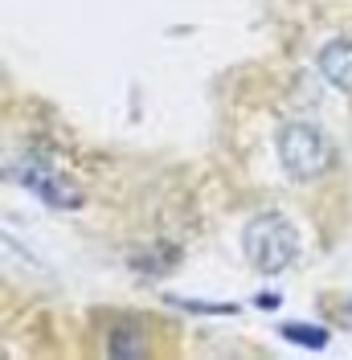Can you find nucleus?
I'll return each instance as SVG.
<instances>
[{"mask_svg":"<svg viewBox=\"0 0 352 360\" xmlns=\"http://www.w3.org/2000/svg\"><path fill=\"white\" fill-rule=\"evenodd\" d=\"M242 250L250 258V266L263 270V274H279L295 262L299 254V238H295V225L279 217V213H258L250 217L242 229Z\"/></svg>","mask_w":352,"mask_h":360,"instance_id":"obj_1","label":"nucleus"},{"mask_svg":"<svg viewBox=\"0 0 352 360\" xmlns=\"http://www.w3.org/2000/svg\"><path fill=\"white\" fill-rule=\"evenodd\" d=\"M275 148H279V164L287 168L291 180H315L332 168L328 139L311 123H287V127H279Z\"/></svg>","mask_w":352,"mask_h":360,"instance_id":"obj_2","label":"nucleus"},{"mask_svg":"<svg viewBox=\"0 0 352 360\" xmlns=\"http://www.w3.org/2000/svg\"><path fill=\"white\" fill-rule=\"evenodd\" d=\"M13 172H17V180H21L29 193H37V197H42L45 205H58V209H74V205L82 201V193H78V188H74V184H70V180L62 176V172H58V168H49V164H45V160H37V156L21 160V164H17Z\"/></svg>","mask_w":352,"mask_h":360,"instance_id":"obj_3","label":"nucleus"},{"mask_svg":"<svg viewBox=\"0 0 352 360\" xmlns=\"http://www.w3.org/2000/svg\"><path fill=\"white\" fill-rule=\"evenodd\" d=\"M315 66L324 74V82H328L332 90H340L352 103V25H344L340 33H332L328 41L320 45Z\"/></svg>","mask_w":352,"mask_h":360,"instance_id":"obj_4","label":"nucleus"},{"mask_svg":"<svg viewBox=\"0 0 352 360\" xmlns=\"http://www.w3.org/2000/svg\"><path fill=\"white\" fill-rule=\"evenodd\" d=\"M144 328H148V319H139V315H111L103 352L107 356H152L156 344L152 332H144Z\"/></svg>","mask_w":352,"mask_h":360,"instance_id":"obj_5","label":"nucleus"},{"mask_svg":"<svg viewBox=\"0 0 352 360\" xmlns=\"http://www.w3.org/2000/svg\"><path fill=\"white\" fill-rule=\"evenodd\" d=\"M283 336L299 340V344H311V348H324V344H328V332H324V328H303V323H287Z\"/></svg>","mask_w":352,"mask_h":360,"instance_id":"obj_6","label":"nucleus"}]
</instances>
